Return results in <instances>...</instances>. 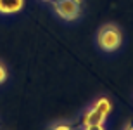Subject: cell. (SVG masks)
<instances>
[{
	"mask_svg": "<svg viewBox=\"0 0 133 130\" xmlns=\"http://www.w3.org/2000/svg\"><path fill=\"white\" fill-rule=\"evenodd\" d=\"M97 42H99L100 49L107 50V52H112V50H116V49L121 47L123 35H121V31H119L118 26L105 24L104 28H100L99 35H97Z\"/></svg>",
	"mask_w": 133,
	"mask_h": 130,
	"instance_id": "1",
	"label": "cell"
},
{
	"mask_svg": "<svg viewBox=\"0 0 133 130\" xmlns=\"http://www.w3.org/2000/svg\"><path fill=\"white\" fill-rule=\"evenodd\" d=\"M54 10L59 17L66 21H74L81 16L83 10V2L81 0H52Z\"/></svg>",
	"mask_w": 133,
	"mask_h": 130,
	"instance_id": "2",
	"label": "cell"
},
{
	"mask_svg": "<svg viewBox=\"0 0 133 130\" xmlns=\"http://www.w3.org/2000/svg\"><path fill=\"white\" fill-rule=\"evenodd\" d=\"M104 121H105V115H102L99 109H95L92 106L83 118V128L100 130V128H104Z\"/></svg>",
	"mask_w": 133,
	"mask_h": 130,
	"instance_id": "3",
	"label": "cell"
},
{
	"mask_svg": "<svg viewBox=\"0 0 133 130\" xmlns=\"http://www.w3.org/2000/svg\"><path fill=\"white\" fill-rule=\"evenodd\" d=\"M24 0H0V12L2 14H14L23 9Z\"/></svg>",
	"mask_w": 133,
	"mask_h": 130,
	"instance_id": "4",
	"label": "cell"
},
{
	"mask_svg": "<svg viewBox=\"0 0 133 130\" xmlns=\"http://www.w3.org/2000/svg\"><path fill=\"white\" fill-rule=\"evenodd\" d=\"M94 108H95V109H99L100 113H102V115H105V116H107L109 113H111V109H112V106H111V101L105 99V97H100V99L94 104Z\"/></svg>",
	"mask_w": 133,
	"mask_h": 130,
	"instance_id": "5",
	"label": "cell"
},
{
	"mask_svg": "<svg viewBox=\"0 0 133 130\" xmlns=\"http://www.w3.org/2000/svg\"><path fill=\"white\" fill-rule=\"evenodd\" d=\"M5 78H7V70H5V66L0 63V83H4Z\"/></svg>",
	"mask_w": 133,
	"mask_h": 130,
	"instance_id": "6",
	"label": "cell"
},
{
	"mask_svg": "<svg viewBox=\"0 0 133 130\" xmlns=\"http://www.w3.org/2000/svg\"><path fill=\"white\" fill-rule=\"evenodd\" d=\"M52 128H71V125H66V123H62V125H52Z\"/></svg>",
	"mask_w": 133,
	"mask_h": 130,
	"instance_id": "7",
	"label": "cell"
},
{
	"mask_svg": "<svg viewBox=\"0 0 133 130\" xmlns=\"http://www.w3.org/2000/svg\"><path fill=\"white\" fill-rule=\"evenodd\" d=\"M124 128H126V130H130V128H133V123H128V125H124Z\"/></svg>",
	"mask_w": 133,
	"mask_h": 130,
	"instance_id": "8",
	"label": "cell"
},
{
	"mask_svg": "<svg viewBox=\"0 0 133 130\" xmlns=\"http://www.w3.org/2000/svg\"><path fill=\"white\" fill-rule=\"evenodd\" d=\"M45 2H47V0H45Z\"/></svg>",
	"mask_w": 133,
	"mask_h": 130,
	"instance_id": "9",
	"label": "cell"
}]
</instances>
